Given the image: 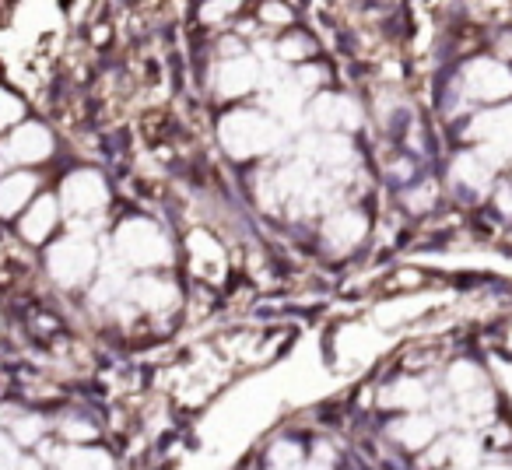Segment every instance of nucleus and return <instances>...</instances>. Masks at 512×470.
<instances>
[{
	"mask_svg": "<svg viewBox=\"0 0 512 470\" xmlns=\"http://www.w3.org/2000/svg\"><path fill=\"white\" fill-rule=\"evenodd\" d=\"M221 144H225L228 155L249 158V155H264L274 144L281 141V127L274 120H267L264 113H249V109H235L221 120L218 127Z\"/></svg>",
	"mask_w": 512,
	"mask_h": 470,
	"instance_id": "obj_1",
	"label": "nucleus"
},
{
	"mask_svg": "<svg viewBox=\"0 0 512 470\" xmlns=\"http://www.w3.org/2000/svg\"><path fill=\"white\" fill-rule=\"evenodd\" d=\"M116 243H120L123 257L134 267H158V264H169V257H172L165 235L144 218L127 221V225L120 228V235H116Z\"/></svg>",
	"mask_w": 512,
	"mask_h": 470,
	"instance_id": "obj_2",
	"label": "nucleus"
},
{
	"mask_svg": "<svg viewBox=\"0 0 512 470\" xmlns=\"http://www.w3.org/2000/svg\"><path fill=\"white\" fill-rule=\"evenodd\" d=\"M46 267L60 285H81L95 271V246L85 243V239H64L50 250Z\"/></svg>",
	"mask_w": 512,
	"mask_h": 470,
	"instance_id": "obj_3",
	"label": "nucleus"
},
{
	"mask_svg": "<svg viewBox=\"0 0 512 470\" xmlns=\"http://www.w3.org/2000/svg\"><path fill=\"white\" fill-rule=\"evenodd\" d=\"M463 92L477 102H498L512 95V71L498 60H474L463 71Z\"/></svg>",
	"mask_w": 512,
	"mask_h": 470,
	"instance_id": "obj_4",
	"label": "nucleus"
},
{
	"mask_svg": "<svg viewBox=\"0 0 512 470\" xmlns=\"http://www.w3.org/2000/svg\"><path fill=\"white\" fill-rule=\"evenodd\" d=\"M106 197H109V190H106V183H102L99 172L85 169V172H74V176H67V183H64L67 211L88 214V211H95V207L106 204Z\"/></svg>",
	"mask_w": 512,
	"mask_h": 470,
	"instance_id": "obj_5",
	"label": "nucleus"
},
{
	"mask_svg": "<svg viewBox=\"0 0 512 470\" xmlns=\"http://www.w3.org/2000/svg\"><path fill=\"white\" fill-rule=\"evenodd\" d=\"M313 120L320 123L323 130H330V134H334V130L358 127V120H362V109H358L348 95H320V99L313 102Z\"/></svg>",
	"mask_w": 512,
	"mask_h": 470,
	"instance_id": "obj_6",
	"label": "nucleus"
},
{
	"mask_svg": "<svg viewBox=\"0 0 512 470\" xmlns=\"http://www.w3.org/2000/svg\"><path fill=\"white\" fill-rule=\"evenodd\" d=\"M50 151H53V137L39 123H22L8 141L11 162H43Z\"/></svg>",
	"mask_w": 512,
	"mask_h": 470,
	"instance_id": "obj_7",
	"label": "nucleus"
},
{
	"mask_svg": "<svg viewBox=\"0 0 512 470\" xmlns=\"http://www.w3.org/2000/svg\"><path fill=\"white\" fill-rule=\"evenodd\" d=\"M256 81H260V64L249 57H232L218 71V95H225V99L246 95L249 88H256Z\"/></svg>",
	"mask_w": 512,
	"mask_h": 470,
	"instance_id": "obj_8",
	"label": "nucleus"
},
{
	"mask_svg": "<svg viewBox=\"0 0 512 470\" xmlns=\"http://www.w3.org/2000/svg\"><path fill=\"white\" fill-rule=\"evenodd\" d=\"M36 193V176L29 172H15V176L0 179V218H11L25 207V200Z\"/></svg>",
	"mask_w": 512,
	"mask_h": 470,
	"instance_id": "obj_9",
	"label": "nucleus"
},
{
	"mask_svg": "<svg viewBox=\"0 0 512 470\" xmlns=\"http://www.w3.org/2000/svg\"><path fill=\"white\" fill-rule=\"evenodd\" d=\"M57 200L53 197H39L36 204H32V211L22 218V235L29 239V243H43L46 235L53 232V225H57Z\"/></svg>",
	"mask_w": 512,
	"mask_h": 470,
	"instance_id": "obj_10",
	"label": "nucleus"
},
{
	"mask_svg": "<svg viewBox=\"0 0 512 470\" xmlns=\"http://www.w3.org/2000/svg\"><path fill=\"white\" fill-rule=\"evenodd\" d=\"M365 228H369V221H365L358 211H341L327 221V239L341 246V250H348V246L362 243Z\"/></svg>",
	"mask_w": 512,
	"mask_h": 470,
	"instance_id": "obj_11",
	"label": "nucleus"
},
{
	"mask_svg": "<svg viewBox=\"0 0 512 470\" xmlns=\"http://www.w3.org/2000/svg\"><path fill=\"white\" fill-rule=\"evenodd\" d=\"M393 435H397L400 446L425 449L428 442L435 439V418H428V414H407L404 421H397V425H393Z\"/></svg>",
	"mask_w": 512,
	"mask_h": 470,
	"instance_id": "obj_12",
	"label": "nucleus"
},
{
	"mask_svg": "<svg viewBox=\"0 0 512 470\" xmlns=\"http://www.w3.org/2000/svg\"><path fill=\"white\" fill-rule=\"evenodd\" d=\"M60 470H113V460L99 449H67L60 453Z\"/></svg>",
	"mask_w": 512,
	"mask_h": 470,
	"instance_id": "obj_13",
	"label": "nucleus"
},
{
	"mask_svg": "<svg viewBox=\"0 0 512 470\" xmlns=\"http://www.w3.org/2000/svg\"><path fill=\"white\" fill-rule=\"evenodd\" d=\"M313 155L320 158V162H327V165H344V162H351V144H348V137H341V134H323V137H316L313 141Z\"/></svg>",
	"mask_w": 512,
	"mask_h": 470,
	"instance_id": "obj_14",
	"label": "nucleus"
},
{
	"mask_svg": "<svg viewBox=\"0 0 512 470\" xmlns=\"http://www.w3.org/2000/svg\"><path fill=\"white\" fill-rule=\"evenodd\" d=\"M449 386H453L460 397H467V393L484 390V372L477 369L474 362H456L453 369H449Z\"/></svg>",
	"mask_w": 512,
	"mask_h": 470,
	"instance_id": "obj_15",
	"label": "nucleus"
},
{
	"mask_svg": "<svg viewBox=\"0 0 512 470\" xmlns=\"http://www.w3.org/2000/svg\"><path fill=\"white\" fill-rule=\"evenodd\" d=\"M130 295H134L141 306L162 309L165 302L172 299V288H165L162 281H155V278H141V281H134V285H130Z\"/></svg>",
	"mask_w": 512,
	"mask_h": 470,
	"instance_id": "obj_16",
	"label": "nucleus"
},
{
	"mask_svg": "<svg viewBox=\"0 0 512 470\" xmlns=\"http://www.w3.org/2000/svg\"><path fill=\"white\" fill-rule=\"evenodd\" d=\"M383 400L390 407H418L421 400H425V390H421L418 383H411V379H404V383H397L393 390H386Z\"/></svg>",
	"mask_w": 512,
	"mask_h": 470,
	"instance_id": "obj_17",
	"label": "nucleus"
},
{
	"mask_svg": "<svg viewBox=\"0 0 512 470\" xmlns=\"http://www.w3.org/2000/svg\"><path fill=\"white\" fill-rule=\"evenodd\" d=\"M271 463L278 470H292L302 463V449L295 446V442H278V446L271 449Z\"/></svg>",
	"mask_w": 512,
	"mask_h": 470,
	"instance_id": "obj_18",
	"label": "nucleus"
},
{
	"mask_svg": "<svg viewBox=\"0 0 512 470\" xmlns=\"http://www.w3.org/2000/svg\"><path fill=\"white\" fill-rule=\"evenodd\" d=\"M43 428H46L43 418H22V421H15V439L25 442V446H32V442L43 439Z\"/></svg>",
	"mask_w": 512,
	"mask_h": 470,
	"instance_id": "obj_19",
	"label": "nucleus"
},
{
	"mask_svg": "<svg viewBox=\"0 0 512 470\" xmlns=\"http://www.w3.org/2000/svg\"><path fill=\"white\" fill-rule=\"evenodd\" d=\"M278 53L285 60H306L309 53H313V43H309L306 36H288L285 43L278 46Z\"/></svg>",
	"mask_w": 512,
	"mask_h": 470,
	"instance_id": "obj_20",
	"label": "nucleus"
},
{
	"mask_svg": "<svg viewBox=\"0 0 512 470\" xmlns=\"http://www.w3.org/2000/svg\"><path fill=\"white\" fill-rule=\"evenodd\" d=\"M18 116H22V102H18L11 92H4V88H0V130L11 127Z\"/></svg>",
	"mask_w": 512,
	"mask_h": 470,
	"instance_id": "obj_21",
	"label": "nucleus"
},
{
	"mask_svg": "<svg viewBox=\"0 0 512 470\" xmlns=\"http://www.w3.org/2000/svg\"><path fill=\"white\" fill-rule=\"evenodd\" d=\"M15 467H22L18 446L8 439V435H0V470H15Z\"/></svg>",
	"mask_w": 512,
	"mask_h": 470,
	"instance_id": "obj_22",
	"label": "nucleus"
},
{
	"mask_svg": "<svg viewBox=\"0 0 512 470\" xmlns=\"http://www.w3.org/2000/svg\"><path fill=\"white\" fill-rule=\"evenodd\" d=\"M64 435L74 442H88V439H95V428L88 425V421H71V425L64 428Z\"/></svg>",
	"mask_w": 512,
	"mask_h": 470,
	"instance_id": "obj_23",
	"label": "nucleus"
},
{
	"mask_svg": "<svg viewBox=\"0 0 512 470\" xmlns=\"http://www.w3.org/2000/svg\"><path fill=\"white\" fill-rule=\"evenodd\" d=\"M495 204H498V211H502L505 218H512V183H498Z\"/></svg>",
	"mask_w": 512,
	"mask_h": 470,
	"instance_id": "obj_24",
	"label": "nucleus"
},
{
	"mask_svg": "<svg viewBox=\"0 0 512 470\" xmlns=\"http://www.w3.org/2000/svg\"><path fill=\"white\" fill-rule=\"evenodd\" d=\"M264 18H267V22H274V25L292 22V15H288L285 4H267V8H264Z\"/></svg>",
	"mask_w": 512,
	"mask_h": 470,
	"instance_id": "obj_25",
	"label": "nucleus"
},
{
	"mask_svg": "<svg viewBox=\"0 0 512 470\" xmlns=\"http://www.w3.org/2000/svg\"><path fill=\"white\" fill-rule=\"evenodd\" d=\"M292 470H330L327 463H299V467H292Z\"/></svg>",
	"mask_w": 512,
	"mask_h": 470,
	"instance_id": "obj_26",
	"label": "nucleus"
},
{
	"mask_svg": "<svg viewBox=\"0 0 512 470\" xmlns=\"http://www.w3.org/2000/svg\"><path fill=\"white\" fill-rule=\"evenodd\" d=\"M481 470H512V463H484Z\"/></svg>",
	"mask_w": 512,
	"mask_h": 470,
	"instance_id": "obj_27",
	"label": "nucleus"
},
{
	"mask_svg": "<svg viewBox=\"0 0 512 470\" xmlns=\"http://www.w3.org/2000/svg\"><path fill=\"white\" fill-rule=\"evenodd\" d=\"M8 162H11V158H8V155H4V151H0V172L8 169Z\"/></svg>",
	"mask_w": 512,
	"mask_h": 470,
	"instance_id": "obj_28",
	"label": "nucleus"
},
{
	"mask_svg": "<svg viewBox=\"0 0 512 470\" xmlns=\"http://www.w3.org/2000/svg\"><path fill=\"white\" fill-rule=\"evenodd\" d=\"M25 470H43V467H39V463H25Z\"/></svg>",
	"mask_w": 512,
	"mask_h": 470,
	"instance_id": "obj_29",
	"label": "nucleus"
}]
</instances>
